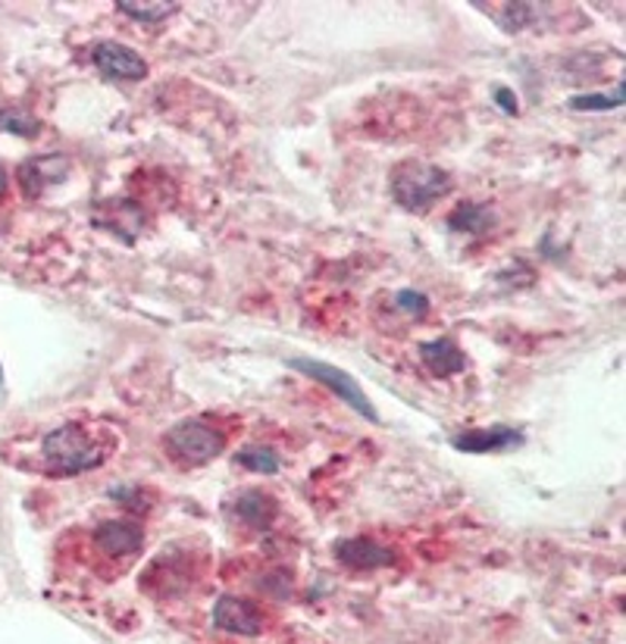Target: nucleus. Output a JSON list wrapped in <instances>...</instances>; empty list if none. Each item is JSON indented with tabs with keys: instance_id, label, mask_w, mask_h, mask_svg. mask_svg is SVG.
<instances>
[{
	"instance_id": "1",
	"label": "nucleus",
	"mask_w": 626,
	"mask_h": 644,
	"mask_svg": "<svg viewBox=\"0 0 626 644\" xmlns=\"http://www.w3.org/2000/svg\"><path fill=\"white\" fill-rule=\"evenodd\" d=\"M41 457L51 476H82L111 457V444L101 442L92 429H85L82 423H66L44 435Z\"/></svg>"
},
{
	"instance_id": "2",
	"label": "nucleus",
	"mask_w": 626,
	"mask_h": 644,
	"mask_svg": "<svg viewBox=\"0 0 626 644\" xmlns=\"http://www.w3.org/2000/svg\"><path fill=\"white\" fill-rule=\"evenodd\" d=\"M392 198L401 203L410 213H426L432 203H439L455 188V179L445 172L442 166L420 163V160H405L392 169Z\"/></svg>"
},
{
	"instance_id": "3",
	"label": "nucleus",
	"mask_w": 626,
	"mask_h": 644,
	"mask_svg": "<svg viewBox=\"0 0 626 644\" xmlns=\"http://www.w3.org/2000/svg\"><path fill=\"white\" fill-rule=\"evenodd\" d=\"M164 447L179 466H207L226 451V435L201 420H182L166 432Z\"/></svg>"
},
{
	"instance_id": "4",
	"label": "nucleus",
	"mask_w": 626,
	"mask_h": 644,
	"mask_svg": "<svg viewBox=\"0 0 626 644\" xmlns=\"http://www.w3.org/2000/svg\"><path fill=\"white\" fill-rule=\"evenodd\" d=\"M292 367H295L298 372H304V376L316 379L320 386L330 388L335 398H342V401H345L354 413H361L364 420H369V423H383V420H379V410L373 407V401L364 394V388L357 386L345 369L330 367V363L313 360V357H295Z\"/></svg>"
},
{
	"instance_id": "5",
	"label": "nucleus",
	"mask_w": 626,
	"mask_h": 644,
	"mask_svg": "<svg viewBox=\"0 0 626 644\" xmlns=\"http://www.w3.org/2000/svg\"><path fill=\"white\" fill-rule=\"evenodd\" d=\"M94 66L107 78H123V82H138L148 75V60L142 54H135L126 44H116V41H101L94 44L92 51Z\"/></svg>"
},
{
	"instance_id": "6",
	"label": "nucleus",
	"mask_w": 626,
	"mask_h": 644,
	"mask_svg": "<svg viewBox=\"0 0 626 644\" xmlns=\"http://www.w3.org/2000/svg\"><path fill=\"white\" fill-rule=\"evenodd\" d=\"M94 548L101 553H107L113 560H123L132 553L142 551L145 545V529L132 519H104L92 535Z\"/></svg>"
},
{
	"instance_id": "7",
	"label": "nucleus",
	"mask_w": 626,
	"mask_h": 644,
	"mask_svg": "<svg viewBox=\"0 0 626 644\" xmlns=\"http://www.w3.org/2000/svg\"><path fill=\"white\" fill-rule=\"evenodd\" d=\"M213 623L232 635H260L263 632V610L248 598L222 594L213 608Z\"/></svg>"
},
{
	"instance_id": "8",
	"label": "nucleus",
	"mask_w": 626,
	"mask_h": 644,
	"mask_svg": "<svg viewBox=\"0 0 626 644\" xmlns=\"http://www.w3.org/2000/svg\"><path fill=\"white\" fill-rule=\"evenodd\" d=\"M335 557L348 570H383L388 563H395V551L373 538H345L335 545Z\"/></svg>"
},
{
	"instance_id": "9",
	"label": "nucleus",
	"mask_w": 626,
	"mask_h": 644,
	"mask_svg": "<svg viewBox=\"0 0 626 644\" xmlns=\"http://www.w3.org/2000/svg\"><path fill=\"white\" fill-rule=\"evenodd\" d=\"M66 176V160L60 154H44V157H32L25 163L19 166L17 179L19 188L29 194V198H38L48 184L60 182Z\"/></svg>"
},
{
	"instance_id": "10",
	"label": "nucleus",
	"mask_w": 626,
	"mask_h": 644,
	"mask_svg": "<svg viewBox=\"0 0 626 644\" xmlns=\"http://www.w3.org/2000/svg\"><path fill=\"white\" fill-rule=\"evenodd\" d=\"M523 442V435L517 429H508V425H495V429H473V432H463V435H455L451 444L458 451H467V454H495V451H508V447H517Z\"/></svg>"
},
{
	"instance_id": "11",
	"label": "nucleus",
	"mask_w": 626,
	"mask_h": 644,
	"mask_svg": "<svg viewBox=\"0 0 626 644\" xmlns=\"http://www.w3.org/2000/svg\"><path fill=\"white\" fill-rule=\"evenodd\" d=\"M229 510L236 519H241L244 526H254V529H270L277 522L279 504L277 497L267 495V492H241L232 497Z\"/></svg>"
},
{
	"instance_id": "12",
	"label": "nucleus",
	"mask_w": 626,
	"mask_h": 644,
	"mask_svg": "<svg viewBox=\"0 0 626 644\" xmlns=\"http://www.w3.org/2000/svg\"><path fill=\"white\" fill-rule=\"evenodd\" d=\"M420 360L432 376H458L467 369V353H463L451 338H432L420 345Z\"/></svg>"
},
{
	"instance_id": "13",
	"label": "nucleus",
	"mask_w": 626,
	"mask_h": 644,
	"mask_svg": "<svg viewBox=\"0 0 626 644\" xmlns=\"http://www.w3.org/2000/svg\"><path fill=\"white\" fill-rule=\"evenodd\" d=\"M448 225H451L455 232H463V235H486L489 229H495V213H492L486 203L463 201L461 207H455V213L448 217Z\"/></svg>"
},
{
	"instance_id": "14",
	"label": "nucleus",
	"mask_w": 626,
	"mask_h": 644,
	"mask_svg": "<svg viewBox=\"0 0 626 644\" xmlns=\"http://www.w3.org/2000/svg\"><path fill=\"white\" fill-rule=\"evenodd\" d=\"M116 10L123 17L135 19V22H164L173 13H179V3L176 0H119Z\"/></svg>"
},
{
	"instance_id": "15",
	"label": "nucleus",
	"mask_w": 626,
	"mask_h": 644,
	"mask_svg": "<svg viewBox=\"0 0 626 644\" xmlns=\"http://www.w3.org/2000/svg\"><path fill=\"white\" fill-rule=\"evenodd\" d=\"M624 82L617 85V92L614 94H576V97H571L567 104H571V110H617V107H624Z\"/></svg>"
},
{
	"instance_id": "16",
	"label": "nucleus",
	"mask_w": 626,
	"mask_h": 644,
	"mask_svg": "<svg viewBox=\"0 0 626 644\" xmlns=\"http://www.w3.org/2000/svg\"><path fill=\"white\" fill-rule=\"evenodd\" d=\"M236 463H241L244 469H251V473H277L279 469V454L273 447H263V444H251V447H244L239 451V457Z\"/></svg>"
},
{
	"instance_id": "17",
	"label": "nucleus",
	"mask_w": 626,
	"mask_h": 644,
	"mask_svg": "<svg viewBox=\"0 0 626 644\" xmlns=\"http://www.w3.org/2000/svg\"><path fill=\"white\" fill-rule=\"evenodd\" d=\"M0 129L13 131V135H22V138H32L41 131V123L29 110H0Z\"/></svg>"
},
{
	"instance_id": "18",
	"label": "nucleus",
	"mask_w": 626,
	"mask_h": 644,
	"mask_svg": "<svg viewBox=\"0 0 626 644\" xmlns=\"http://www.w3.org/2000/svg\"><path fill=\"white\" fill-rule=\"evenodd\" d=\"M395 304H398L405 314L414 316V319H420V316L429 314V300H426L424 295H417V292H398Z\"/></svg>"
},
{
	"instance_id": "19",
	"label": "nucleus",
	"mask_w": 626,
	"mask_h": 644,
	"mask_svg": "<svg viewBox=\"0 0 626 644\" xmlns=\"http://www.w3.org/2000/svg\"><path fill=\"white\" fill-rule=\"evenodd\" d=\"M495 104L501 107V110L508 113V116H514V113L520 110V107H517V97H514V92H511V88H498Z\"/></svg>"
},
{
	"instance_id": "20",
	"label": "nucleus",
	"mask_w": 626,
	"mask_h": 644,
	"mask_svg": "<svg viewBox=\"0 0 626 644\" xmlns=\"http://www.w3.org/2000/svg\"><path fill=\"white\" fill-rule=\"evenodd\" d=\"M7 184H10V176H7V169L0 166V198L7 194Z\"/></svg>"
},
{
	"instance_id": "21",
	"label": "nucleus",
	"mask_w": 626,
	"mask_h": 644,
	"mask_svg": "<svg viewBox=\"0 0 626 644\" xmlns=\"http://www.w3.org/2000/svg\"><path fill=\"white\" fill-rule=\"evenodd\" d=\"M0 386H3V367H0Z\"/></svg>"
}]
</instances>
